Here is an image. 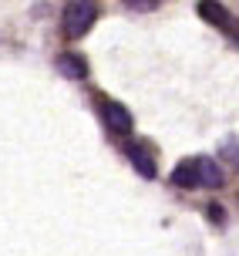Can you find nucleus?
Instances as JSON below:
<instances>
[{"instance_id":"obj_1","label":"nucleus","mask_w":239,"mask_h":256,"mask_svg":"<svg viewBox=\"0 0 239 256\" xmlns=\"http://www.w3.org/2000/svg\"><path fill=\"white\" fill-rule=\"evenodd\" d=\"M98 20V7H91L88 0H78V4H71V7H64V34L68 38H81V34H88L91 24Z\"/></svg>"},{"instance_id":"obj_2","label":"nucleus","mask_w":239,"mask_h":256,"mask_svg":"<svg viewBox=\"0 0 239 256\" xmlns=\"http://www.w3.org/2000/svg\"><path fill=\"white\" fill-rule=\"evenodd\" d=\"M101 118H104V125L118 132V135H128L132 132V115H128V108L122 102H104L101 104Z\"/></svg>"},{"instance_id":"obj_3","label":"nucleus","mask_w":239,"mask_h":256,"mask_svg":"<svg viewBox=\"0 0 239 256\" xmlns=\"http://www.w3.org/2000/svg\"><path fill=\"white\" fill-rule=\"evenodd\" d=\"M199 17L206 24L219 27V30H232V14H229L219 0H199Z\"/></svg>"},{"instance_id":"obj_4","label":"nucleus","mask_w":239,"mask_h":256,"mask_svg":"<svg viewBox=\"0 0 239 256\" xmlns=\"http://www.w3.org/2000/svg\"><path fill=\"white\" fill-rule=\"evenodd\" d=\"M58 71L64 78H71V81H84L88 78V64H84L81 54H61L58 58Z\"/></svg>"},{"instance_id":"obj_5","label":"nucleus","mask_w":239,"mask_h":256,"mask_svg":"<svg viewBox=\"0 0 239 256\" xmlns=\"http://www.w3.org/2000/svg\"><path fill=\"white\" fill-rule=\"evenodd\" d=\"M128 158H132V166L138 168L142 179H155V158L148 155L145 145H128Z\"/></svg>"},{"instance_id":"obj_6","label":"nucleus","mask_w":239,"mask_h":256,"mask_svg":"<svg viewBox=\"0 0 239 256\" xmlns=\"http://www.w3.org/2000/svg\"><path fill=\"white\" fill-rule=\"evenodd\" d=\"M196 166H199V186H206V189H222L226 176L219 172V166H216L212 158H196Z\"/></svg>"},{"instance_id":"obj_7","label":"nucleus","mask_w":239,"mask_h":256,"mask_svg":"<svg viewBox=\"0 0 239 256\" xmlns=\"http://www.w3.org/2000/svg\"><path fill=\"white\" fill-rule=\"evenodd\" d=\"M172 186H182V189H196L199 186V166H196V158L178 162L176 172H172Z\"/></svg>"},{"instance_id":"obj_8","label":"nucleus","mask_w":239,"mask_h":256,"mask_svg":"<svg viewBox=\"0 0 239 256\" xmlns=\"http://www.w3.org/2000/svg\"><path fill=\"white\" fill-rule=\"evenodd\" d=\"M222 158H226V162H232V166L239 168V142H222Z\"/></svg>"},{"instance_id":"obj_9","label":"nucleus","mask_w":239,"mask_h":256,"mask_svg":"<svg viewBox=\"0 0 239 256\" xmlns=\"http://www.w3.org/2000/svg\"><path fill=\"white\" fill-rule=\"evenodd\" d=\"M128 7H135V10H155L158 7V0H125Z\"/></svg>"},{"instance_id":"obj_10","label":"nucleus","mask_w":239,"mask_h":256,"mask_svg":"<svg viewBox=\"0 0 239 256\" xmlns=\"http://www.w3.org/2000/svg\"><path fill=\"white\" fill-rule=\"evenodd\" d=\"M209 216H212L216 222H222V219H226V212H222V209H219V206H212V209H209Z\"/></svg>"}]
</instances>
